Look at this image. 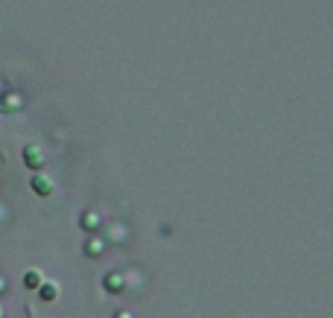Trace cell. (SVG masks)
<instances>
[{
    "label": "cell",
    "mask_w": 333,
    "mask_h": 318,
    "mask_svg": "<svg viewBox=\"0 0 333 318\" xmlns=\"http://www.w3.org/2000/svg\"><path fill=\"white\" fill-rule=\"evenodd\" d=\"M105 283H108V289H111V292H120V289H123V286H120V278H117V275H111Z\"/></svg>",
    "instance_id": "cell-5"
},
{
    "label": "cell",
    "mask_w": 333,
    "mask_h": 318,
    "mask_svg": "<svg viewBox=\"0 0 333 318\" xmlns=\"http://www.w3.org/2000/svg\"><path fill=\"white\" fill-rule=\"evenodd\" d=\"M3 289H6V283H3V278H0V292H3Z\"/></svg>",
    "instance_id": "cell-8"
},
{
    "label": "cell",
    "mask_w": 333,
    "mask_h": 318,
    "mask_svg": "<svg viewBox=\"0 0 333 318\" xmlns=\"http://www.w3.org/2000/svg\"><path fill=\"white\" fill-rule=\"evenodd\" d=\"M97 225V216L94 213H85V228H94Z\"/></svg>",
    "instance_id": "cell-6"
},
{
    "label": "cell",
    "mask_w": 333,
    "mask_h": 318,
    "mask_svg": "<svg viewBox=\"0 0 333 318\" xmlns=\"http://www.w3.org/2000/svg\"><path fill=\"white\" fill-rule=\"evenodd\" d=\"M117 318H132V316H126V313H123V316H117Z\"/></svg>",
    "instance_id": "cell-9"
},
{
    "label": "cell",
    "mask_w": 333,
    "mask_h": 318,
    "mask_svg": "<svg viewBox=\"0 0 333 318\" xmlns=\"http://www.w3.org/2000/svg\"><path fill=\"white\" fill-rule=\"evenodd\" d=\"M41 283H44V280H41V275H38L35 269H33V272H27V275H24V286H27V289H38Z\"/></svg>",
    "instance_id": "cell-4"
},
{
    "label": "cell",
    "mask_w": 333,
    "mask_h": 318,
    "mask_svg": "<svg viewBox=\"0 0 333 318\" xmlns=\"http://www.w3.org/2000/svg\"><path fill=\"white\" fill-rule=\"evenodd\" d=\"M38 295H41V301H56L59 298V286L56 283H41L38 286Z\"/></svg>",
    "instance_id": "cell-3"
},
{
    "label": "cell",
    "mask_w": 333,
    "mask_h": 318,
    "mask_svg": "<svg viewBox=\"0 0 333 318\" xmlns=\"http://www.w3.org/2000/svg\"><path fill=\"white\" fill-rule=\"evenodd\" d=\"M33 190L38 193V196H50V193H53V181L44 178V175H33Z\"/></svg>",
    "instance_id": "cell-1"
},
{
    "label": "cell",
    "mask_w": 333,
    "mask_h": 318,
    "mask_svg": "<svg viewBox=\"0 0 333 318\" xmlns=\"http://www.w3.org/2000/svg\"><path fill=\"white\" fill-rule=\"evenodd\" d=\"M3 316H6V313H3V307H0V318H3Z\"/></svg>",
    "instance_id": "cell-10"
},
{
    "label": "cell",
    "mask_w": 333,
    "mask_h": 318,
    "mask_svg": "<svg viewBox=\"0 0 333 318\" xmlns=\"http://www.w3.org/2000/svg\"><path fill=\"white\" fill-rule=\"evenodd\" d=\"M24 160L30 163V169H41V163H44L41 152H38L35 146H27V149H24Z\"/></svg>",
    "instance_id": "cell-2"
},
{
    "label": "cell",
    "mask_w": 333,
    "mask_h": 318,
    "mask_svg": "<svg viewBox=\"0 0 333 318\" xmlns=\"http://www.w3.org/2000/svg\"><path fill=\"white\" fill-rule=\"evenodd\" d=\"M6 99H9V102H6L9 108H18V105H21V96H6Z\"/></svg>",
    "instance_id": "cell-7"
}]
</instances>
